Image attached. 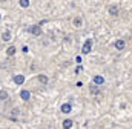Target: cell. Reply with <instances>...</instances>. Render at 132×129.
Masks as SVG:
<instances>
[{
    "label": "cell",
    "mask_w": 132,
    "mask_h": 129,
    "mask_svg": "<svg viewBox=\"0 0 132 129\" xmlns=\"http://www.w3.org/2000/svg\"><path fill=\"white\" fill-rule=\"evenodd\" d=\"M91 51H92V38H88L81 48V54H89Z\"/></svg>",
    "instance_id": "6da1fadb"
},
{
    "label": "cell",
    "mask_w": 132,
    "mask_h": 129,
    "mask_svg": "<svg viewBox=\"0 0 132 129\" xmlns=\"http://www.w3.org/2000/svg\"><path fill=\"white\" fill-rule=\"evenodd\" d=\"M60 109H62L63 114H71V112H72V106H71V103H63Z\"/></svg>",
    "instance_id": "7a4b0ae2"
},
{
    "label": "cell",
    "mask_w": 132,
    "mask_h": 129,
    "mask_svg": "<svg viewBox=\"0 0 132 129\" xmlns=\"http://www.w3.org/2000/svg\"><path fill=\"white\" fill-rule=\"evenodd\" d=\"M125 46H126V42H125L123 38H118V40L115 42V48H117L118 51H123V49H125Z\"/></svg>",
    "instance_id": "3957f363"
},
{
    "label": "cell",
    "mask_w": 132,
    "mask_h": 129,
    "mask_svg": "<svg viewBox=\"0 0 132 129\" xmlns=\"http://www.w3.org/2000/svg\"><path fill=\"white\" fill-rule=\"evenodd\" d=\"M14 83H15V85H23V83H25V75H22V74L14 75Z\"/></svg>",
    "instance_id": "277c9868"
},
{
    "label": "cell",
    "mask_w": 132,
    "mask_h": 129,
    "mask_svg": "<svg viewBox=\"0 0 132 129\" xmlns=\"http://www.w3.org/2000/svg\"><path fill=\"white\" fill-rule=\"evenodd\" d=\"M72 23H74L75 28H81V26H83V19H81V17H75V19L72 20Z\"/></svg>",
    "instance_id": "5b68a950"
},
{
    "label": "cell",
    "mask_w": 132,
    "mask_h": 129,
    "mask_svg": "<svg viewBox=\"0 0 132 129\" xmlns=\"http://www.w3.org/2000/svg\"><path fill=\"white\" fill-rule=\"evenodd\" d=\"M29 31L32 32L34 35H40V34H42V28H40L38 25H34V26H31V29H29Z\"/></svg>",
    "instance_id": "8992f818"
},
{
    "label": "cell",
    "mask_w": 132,
    "mask_h": 129,
    "mask_svg": "<svg viewBox=\"0 0 132 129\" xmlns=\"http://www.w3.org/2000/svg\"><path fill=\"white\" fill-rule=\"evenodd\" d=\"M109 14L111 15H118V6L117 5H112V6H109Z\"/></svg>",
    "instance_id": "52a82bcc"
},
{
    "label": "cell",
    "mask_w": 132,
    "mask_h": 129,
    "mask_svg": "<svg viewBox=\"0 0 132 129\" xmlns=\"http://www.w3.org/2000/svg\"><path fill=\"white\" fill-rule=\"evenodd\" d=\"M94 83H95V86H100V85L104 83V78H103L101 75H95V77H94Z\"/></svg>",
    "instance_id": "ba28073f"
},
{
    "label": "cell",
    "mask_w": 132,
    "mask_h": 129,
    "mask_svg": "<svg viewBox=\"0 0 132 129\" xmlns=\"http://www.w3.org/2000/svg\"><path fill=\"white\" fill-rule=\"evenodd\" d=\"M20 97H22V100H29L31 98V94H29V91H26V89H23L22 92H20Z\"/></svg>",
    "instance_id": "9c48e42d"
},
{
    "label": "cell",
    "mask_w": 132,
    "mask_h": 129,
    "mask_svg": "<svg viewBox=\"0 0 132 129\" xmlns=\"http://www.w3.org/2000/svg\"><path fill=\"white\" fill-rule=\"evenodd\" d=\"M89 91H91V94H92V95H98V94H100V88H98V86H95V85H92V86L89 88Z\"/></svg>",
    "instance_id": "30bf717a"
},
{
    "label": "cell",
    "mask_w": 132,
    "mask_h": 129,
    "mask_svg": "<svg viewBox=\"0 0 132 129\" xmlns=\"http://www.w3.org/2000/svg\"><path fill=\"white\" fill-rule=\"evenodd\" d=\"M2 40H3V42H9V40H11V32L5 31L3 32V35H2Z\"/></svg>",
    "instance_id": "8fae6325"
},
{
    "label": "cell",
    "mask_w": 132,
    "mask_h": 129,
    "mask_svg": "<svg viewBox=\"0 0 132 129\" xmlns=\"http://www.w3.org/2000/svg\"><path fill=\"white\" fill-rule=\"evenodd\" d=\"M72 125H74V122L68 118V120H65V122H63V125H62V126H63V129H69Z\"/></svg>",
    "instance_id": "7c38bea8"
},
{
    "label": "cell",
    "mask_w": 132,
    "mask_h": 129,
    "mask_svg": "<svg viewBox=\"0 0 132 129\" xmlns=\"http://www.w3.org/2000/svg\"><path fill=\"white\" fill-rule=\"evenodd\" d=\"M8 92H6V91H3V89H2V91H0V100H2V101H6V100H8Z\"/></svg>",
    "instance_id": "4fadbf2b"
},
{
    "label": "cell",
    "mask_w": 132,
    "mask_h": 129,
    "mask_svg": "<svg viewBox=\"0 0 132 129\" xmlns=\"http://www.w3.org/2000/svg\"><path fill=\"white\" fill-rule=\"evenodd\" d=\"M6 54H8V55H14V54H15V46H9V48L6 49Z\"/></svg>",
    "instance_id": "5bb4252c"
},
{
    "label": "cell",
    "mask_w": 132,
    "mask_h": 129,
    "mask_svg": "<svg viewBox=\"0 0 132 129\" xmlns=\"http://www.w3.org/2000/svg\"><path fill=\"white\" fill-rule=\"evenodd\" d=\"M38 82H40V83H43V85H46V83H48V77L40 74V75H38Z\"/></svg>",
    "instance_id": "9a60e30c"
},
{
    "label": "cell",
    "mask_w": 132,
    "mask_h": 129,
    "mask_svg": "<svg viewBox=\"0 0 132 129\" xmlns=\"http://www.w3.org/2000/svg\"><path fill=\"white\" fill-rule=\"evenodd\" d=\"M20 6L22 8H28L29 6V2L28 0H20Z\"/></svg>",
    "instance_id": "2e32d148"
},
{
    "label": "cell",
    "mask_w": 132,
    "mask_h": 129,
    "mask_svg": "<svg viewBox=\"0 0 132 129\" xmlns=\"http://www.w3.org/2000/svg\"><path fill=\"white\" fill-rule=\"evenodd\" d=\"M11 112H12V115H17V114H19V109H12Z\"/></svg>",
    "instance_id": "e0dca14e"
}]
</instances>
